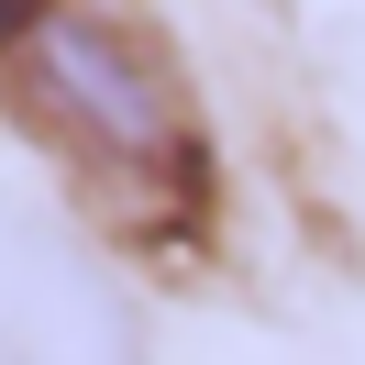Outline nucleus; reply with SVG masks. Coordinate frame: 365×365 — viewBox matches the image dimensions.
Masks as SVG:
<instances>
[{"label": "nucleus", "mask_w": 365, "mask_h": 365, "mask_svg": "<svg viewBox=\"0 0 365 365\" xmlns=\"http://www.w3.org/2000/svg\"><path fill=\"white\" fill-rule=\"evenodd\" d=\"M0 100L133 244L210 222V122L122 0H0Z\"/></svg>", "instance_id": "f257e3e1"}]
</instances>
